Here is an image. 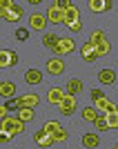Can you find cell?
Masks as SVG:
<instances>
[{
  "label": "cell",
  "mask_w": 118,
  "mask_h": 149,
  "mask_svg": "<svg viewBox=\"0 0 118 149\" xmlns=\"http://www.w3.org/2000/svg\"><path fill=\"white\" fill-rule=\"evenodd\" d=\"M49 51H54L56 56H65V54H71V51H74V40H71V38H58V42L54 45Z\"/></svg>",
  "instance_id": "6da1fadb"
},
{
  "label": "cell",
  "mask_w": 118,
  "mask_h": 149,
  "mask_svg": "<svg viewBox=\"0 0 118 149\" xmlns=\"http://www.w3.org/2000/svg\"><path fill=\"white\" fill-rule=\"evenodd\" d=\"M16 65H18V54L13 49H2L0 51V69L16 67Z\"/></svg>",
  "instance_id": "7a4b0ae2"
},
{
  "label": "cell",
  "mask_w": 118,
  "mask_h": 149,
  "mask_svg": "<svg viewBox=\"0 0 118 149\" xmlns=\"http://www.w3.org/2000/svg\"><path fill=\"white\" fill-rule=\"evenodd\" d=\"M58 109H60L62 116H71V113L76 111V98H74V96H69V93H65L62 100L58 102Z\"/></svg>",
  "instance_id": "3957f363"
},
{
  "label": "cell",
  "mask_w": 118,
  "mask_h": 149,
  "mask_svg": "<svg viewBox=\"0 0 118 149\" xmlns=\"http://www.w3.org/2000/svg\"><path fill=\"white\" fill-rule=\"evenodd\" d=\"M114 2L112 0H89V9L94 13H100V11H112Z\"/></svg>",
  "instance_id": "277c9868"
},
{
  "label": "cell",
  "mask_w": 118,
  "mask_h": 149,
  "mask_svg": "<svg viewBox=\"0 0 118 149\" xmlns=\"http://www.w3.org/2000/svg\"><path fill=\"white\" fill-rule=\"evenodd\" d=\"M34 140H36L38 147H51V145H54V138H51L45 129H38L36 134H34Z\"/></svg>",
  "instance_id": "5b68a950"
},
{
  "label": "cell",
  "mask_w": 118,
  "mask_h": 149,
  "mask_svg": "<svg viewBox=\"0 0 118 149\" xmlns=\"http://www.w3.org/2000/svg\"><path fill=\"white\" fill-rule=\"evenodd\" d=\"M45 25H47V18H45L43 13L34 11V13L29 16V27H31V29H36V31H43V29H45Z\"/></svg>",
  "instance_id": "8992f818"
},
{
  "label": "cell",
  "mask_w": 118,
  "mask_h": 149,
  "mask_svg": "<svg viewBox=\"0 0 118 149\" xmlns=\"http://www.w3.org/2000/svg\"><path fill=\"white\" fill-rule=\"evenodd\" d=\"M80 56H82L85 62H96V58H98V56H96V47H94L91 42H85L80 47Z\"/></svg>",
  "instance_id": "52a82bcc"
},
{
  "label": "cell",
  "mask_w": 118,
  "mask_h": 149,
  "mask_svg": "<svg viewBox=\"0 0 118 149\" xmlns=\"http://www.w3.org/2000/svg\"><path fill=\"white\" fill-rule=\"evenodd\" d=\"M2 18H5V20H9V22H18V20L22 18V7L13 5V7H9V9H5Z\"/></svg>",
  "instance_id": "ba28073f"
},
{
  "label": "cell",
  "mask_w": 118,
  "mask_h": 149,
  "mask_svg": "<svg viewBox=\"0 0 118 149\" xmlns=\"http://www.w3.org/2000/svg\"><path fill=\"white\" fill-rule=\"evenodd\" d=\"M47 71H49L51 76H60L62 71H65V62H62L60 58H51V60H47Z\"/></svg>",
  "instance_id": "9c48e42d"
},
{
  "label": "cell",
  "mask_w": 118,
  "mask_h": 149,
  "mask_svg": "<svg viewBox=\"0 0 118 149\" xmlns=\"http://www.w3.org/2000/svg\"><path fill=\"white\" fill-rule=\"evenodd\" d=\"M25 82L31 85V87L40 85V82H43V71H40V69H29V71L25 74Z\"/></svg>",
  "instance_id": "30bf717a"
},
{
  "label": "cell",
  "mask_w": 118,
  "mask_h": 149,
  "mask_svg": "<svg viewBox=\"0 0 118 149\" xmlns=\"http://www.w3.org/2000/svg\"><path fill=\"white\" fill-rule=\"evenodd\" d=\"M45 18H47V22H54V25H58V22H62V9H58V7H49Z\"/></svg>",
  "instance_id": "8fae6325"
},
{
  "label": "cell",
  "mask_w": 118,
  "mask_h": 149,
  "mask_svg": "<svg viewBox=\"0 0 118 149\" xmlns=\"http://www.w3.org/2000/svg\"><path fill=\"white\" fill-rule=\"evenodd\" d=\"M80 91H82V82L78 78H71L65 85V93H69V96H76V93H80Z\"/></svg>",
  "instance_id": "7c38bea8"
},
{
  "label": "cell",
  "mask_w": 118,
  "mask_h": 149,
  "mask_svg": "<svg viewBox=\"0 0 118 149\" xmlns=\"http://www.w3.org/2000/svg\"><path fill=\"white\" fill-rule=\"evenodd\" d=\"M76 18H80V11H78V7L69 5L67 9L62 11V22L67 25V22H71V20H76Z\"/></svg>",
  "instance_id": "4fadbf2b"
},
{
  "label": "cell",
  "mask_w": 118,
  "mask_h": 149,
  "mask_svg": "<svg viewBox=\"0 0 118 149\" xmlns=\"http://www.w3.org/2000/svg\"><path fill=\"white\" fill-rule=\"evenodd\" d=\"M62 96H65V89H60V87H51L47 91V100H49L51 105H58L62 100Z\"/></svg>",
  "instance_id": "5bb4252c"
},
{
  "label": "cell",
  "mask_w": 118,
  "mask_h": 149,
  "mask_svg": "<svg viewBox=\"0 0 118 149\" xmlns=\"http://www.w3.org/2000/svg\"><path fill=\"white\" fill-rule=\"evenodd\" d=\"M98 80L103 82V85H114V82H116V71H114V69H103L98 74Z\"/></svg>",
  "instance_id": "9a60e30c"
},
{
  "label": "cell",
  "mask_w": 118,
  "mask_h": 149,
  "mask_svg": "<svg viewBox=\"0 0 118 149\" xmlns=\"http://www.w3.org/2000/svg\"><path fill=\"white\" fill-rule=\"evenodd\" d=\"M94 105H96V109H100V111H116V105L114 102H109V100L103 96V98H98V100H94Z\"/></svg>",
  "instance_id": "2e32d148"
},
{
  "label": "cell",
  "mask_w": 118,
  "mask_h": 149,
  "mask_svg": "<svg viewBox=\"0 0 118 149\" xmlns=\"http://www.w3.org/2000/svg\"><path fill=\"white\" fill-rule=\"evenodd\" d=\"M16 111H18V120H22V123L34 120V107H18Z\"/></svg>",
  "instance_id": "e0dca14e"
},
{
  "label": "cell",
  "mask_w": 118,
  "mask_h": 149,
  "mask_svg": "<svg viewBox=\"0 0 118 149\" xmlns=\"http://www.w3.org/2000/svg\"><path fill=\"white\" fill-rule=\"evenodd\" d=\"M13 93H16V85H13V82H9V80L0 82V96H2V98H11Z\"/></svg>",
  "instance_id": "ac0fdd59"
},
{
  "label": "cell",
  "mask_w": 118,
  "mask_h": 149,
  "mask_svg": "<svg viewBox=\"0 0 118 149\" xmlns=\"http://www.w3.org/2000/svg\"><path fill=\"white\" fill-rule=\"evenodd\" d=\"M20 107H36L38 105V96L36 93H25V96H20Z\"/></svg>",
  "instance_id": "d6986e66"
},
{
  "label": "cell",
  "mask_w": 118,
  "mask_h": 149,
  "mask_svg": "<svg viewBox=\"0 0 118 149\" xmlns=\"http://www.w3.org/2000/svg\"><path fill=\"white\" fill-rule=\"evenodd\" d=\"M82 145L89 147V149H94V147H98V145H100V138L96 136V134H85V136H82Z\"/></svg>",
  "instance_id": "ffe728a7"
},
{
  "label": "cell",
  "mask_w": 118,
  "mask_h": 149,
  "mask_svg": "<svg viewBox=\"0 0 118 149\" xmlns=\"http://www.w3.org/2000/svg\"><path fill=\"white\" fill-rule=\"evenodd\" d=\"M16 120H18V118H7V116H2V118H0V129L11 134V129H13V125H16Z\"/></svg>",
  "instance_id": "44dd1931"
},
{
  "label": "cell",
  "mask_w": 118,
  "mask_h": 149,
  "mask_svg": "<svg viewBox=\"0 0 118 149\" xmlns=\"http://www.w3.org/2000/svg\"><path fill=\"white\" fill-rule=\"evenodd\" d=\"M105 120H107V127H109V129H116L118 127V109L116 111H107Z\"/></svg>",
  "instance_id": "7402d4cb"
},
{
  "label": "cell",
  "mask_w": 118,
  "mask_h": 149,
  "mask_svg": "<svg viewBox=\"0 0 118 149\" xmlns=\"http://www.w3.org/2000/svg\"><path fill=\"white\" fill-rule=\"evenodd\" d=\"M51 138H54V143H65L67 140V131L62 129V127H56V129L51 131Z\"/></svg>",
  "instance_id": "603a6c76"
},
{
  "label": "cell",
  "mask_w": 118,
  "mask_h": 149,
  "mask_svg": "<svg viewBox=\"0 0 118 149\" xmlns=\"http://www.w3.org/2000/svg\"><path fill=\"white\" fill-rule=\"evenodd\" d=\"M56 42H58V36H56V33H45V36H43V45L47 47V49H51Z\"/></svg>",
  "instance_id": "cb8c5ba5"
},
{
  "label": "cell",
  "mask_w": 118,
  "mask_h": 149,
  "mask_svg": "<svg viewBox=\"0 0 118 149\" xmlns=\"http://www.w3.org/2000/svg\"><path fill=\"white\" fill-rule=\"evenodd\" d=\"M94 47H96V56H107V54H109V42H107V40L94 45Z\"/></svg>",
  "instance_id": "d4e9b609"
},
{
  "label": "cell",
  "mask_w": 118,
  "mask_h": 149,
  "mask_svg": "<svg viewBox=\"0 0 118 149\" xmlns=\"http://www.w3.org/2000/svg\"><path fill=\"white\" fill-rule=\"evenodd\" d=\"M103 40H105L103 31H100V29H94L91 36H89V42H91V45H98V42H103Z\"/></svg>",
  "instance_id": "484cf974"
},
{
  "label": "cell",
  "mask_w": 118,
  "mask_h": 149,
  "mask_svg": "<svg viewBox=\"0 0 118 149\" xmlns=\"http://www.w3.org/2000/svg\"><path fill=\"white\" fill-rule=\"evenodd\" d=\"M96 116H98V113H96V109H94V107H85V109H82V118L87 120V123H91Z\"/></svg>",
  "instance_id": "4316f807"
},
{
  "label": "cell",
  "mask_w": 118,
  "mask_h": 149,
  "mask_svg": "<svg viewBox=\"0 0 118 149\" xmlns=\"http://www.w3.org/2000/svg\"><path fill=\"white\" fill-rule=\"evenodd\" d=\"M91 123L96 125V129H109V127H107V120H105V116H96V118H94Z\"/></svg>",
  "instance_id": "83f0119b"
},
{
  "label": "cell",
  "mask_w": 118,
  "mask_h": 149,
  "mask_svg": "<svg viewBox=\"0 0 118 149\" xmlns=\"http://www.w3.org/2000/svg\"><path fill=\"white\" fill-rule=\"evenodd\" d=\"M5 107H7V109H13V111H16V109L20 107V100H18V98H13V96H11V98H7Z\"/></svg>",
  "instance_id": "f1b7e54d"
},
{
  "label": "cell",
  "mask_w": 118,
  "mask_h": 149,
  "mask_svg": "<svg viewBox=\"0 0 118 149\" xmlns=\"http://www.w3.org/2000/svg\"><path fill=\"white\" fill-rule=\"evenodd\" d=\"M67 27L74 31V33H78V31L82 29V22H80V18H76V20H71V22H67Z\"/></svg>",
  "instance_id": "f546056e"
},
{
  "label": "cell",
  "mask_w": 118,
  "mask_h": 149,
  "mask_svg": "<svg viewBox=\"0 0 118 149\" xmlns=\"http://www.w3.org/2000/svg\"><path fill=\"white\" fill-rule=\"evenodd\" d=\"M22 131H25V123H22V120H16V125H13V129H11V136H18Z\"/></svg>",
  "instance_id": "4dcf8cb0"
},
{
  "label": "cell",
  "mask_w": 118,
  "mask_h": 149,
  "mask_svg": "<svg viewBox=\"0 0 118 149\" xmlns=\"http://www.w3.org/2000/svg\"><path fill=\"white\" fill-rule=\"evenodd\" d=\"M56 127H60V125H58L56 120H49V123H45V127H43V129H45V131H47V134L51 136V131L56 129Z\"/></svg>",
  "instance_id": "1f68e13d"
},
{
  "label": "cell",
  "mask_w": 118,
  "mask_h": 149,
  "mask_svg": "<svg viewBox=\"0 0 118 149\" xmlns=\"http://www.w3.org/2000/svg\"><path fill=\"white\" fill-rule=\"evenodd\" d=\"M16 38H18V40H27V38H29V29H25V27H20V29L16 31Z\"/></svg>",
  "instance_id": "d6a6232c"
},
{
  "label": "cell",
  "mask_w": 118,
  "mask_h": 149,
  "mask_svg": "<svg viewBox=\"0 0 118 149\" xmlns=\"http://www.w3.org/2000/svg\"><path fill=\"white\" fill-rule=\"evenodd\" d=\"M11 138H13V136L9 134V131H2V129H0V145H7Z\"/></svg>",
  "instance_id": "836d02e7"
},
{
  "label": "cell",
  "mask_w": 118,
  "mask_h": 149,
  "mask_svg": "<svg viewBox=\"0 0 118 149\" xmlns=\"http://www.w3.org/2000/svg\"><path fill=\"white\" fill-rule=\"evenodd\" d=\"M69 5H71V0H54V7H58V9H62V11H65Z\"/></svg>",
  "instance_id": "e575fe53"
},
{
  "label": "cell",
  "mask_w": 118,
  "mask_h": 149,
  "mask_svg": "<svg viewBox=\"0 0 118 149\" xmlns=\"http://www.w3.org/2000/svg\"><path fill=\"white\" fill-rule=\"evenodd\" d=\"M0 7H2V9H9V7H13V0H0Z\"/></svg>",
  "instance_id": "d590c367"
},
{
  "label": "cell",
  "mask_w": 118,
  "mask_h": 149,
  "mask_svg": "<svg viewBox=\"0 0 118 149\" xmlns=\"http://www.w3.org/2000/svg\"><path fill=\"white\" fill-rule=\"evenodd\" d=\"M98 98H103V91H100V89H94L91 91V100H98Z\"/></svg>",
  "instance_id": "8d00e7d4"
},
{
  "label": "cell",
  "mask_w": 118,
  "mask_h": 149,
  "mask_svg": "<svg viewBox=\"0 0 118 149\" xmlns=\"http://www.w3.org/2000/svg\"><path fill=\"white\" fill-rule=\"evenodd\" d=\"M5 113H7V107H5V105H0V118H2Z\"/></svg>",
  "instance_id": "74e56055"
},
{
  "label": "cell",
  "mask_w": 118,
  "mask_h": 149,
  "mask_svg": "<svg viewBox=\"0 0 118 149\" xmlns=\"http://www.w3.org/2000/svg\"><path fill=\"white\" fill-rule=\"evenodd\" d=\"M31 5H40V2H43V0H29Z\"/></svg>",
  "instance_id": "f35d334b"
},
{
  "label": "cell",
  "mask_w": 118,
  "mask_h": 149,
  "mask_svg": "<svg viewBox=\"0 0 118 149\" xmlns=\"http://www.w3.org/2000/svg\"><path fill=\"white\" fill-rule=\"evenodd\" d=\"M2 13H5V9H2V7H0V18H2Z\"/></svg>",
  "instance_id": "ab89813d"
}]
</instances>
